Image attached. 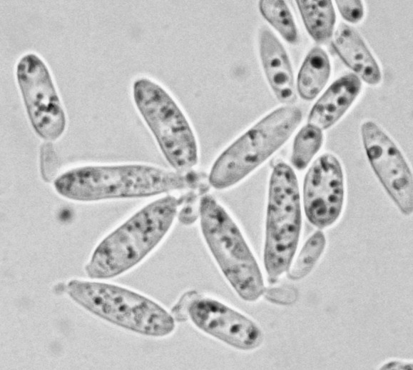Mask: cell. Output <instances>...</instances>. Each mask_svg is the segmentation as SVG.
<instances>
[{"label": "cell", "instance_id": "obj_1", "mask_svg": "<svg viewBox=\"0 0 413 370\" xmlns=\"http://www.w3.org/2000/svg\"><path fill=\"white\" fill-rule=\"evenodd\" d=\"M55 192L72 201L89 203L158 196L190 187L184 173L138 163L88 164L58 174Z\"/></svg>", "mask_w": 413, "mask_h": 370}, {"label": "cell", "instance_id": "obj_2", "mask_svg": "<svg viewBox=\"0 0 413 370\" xmlns=\"http://www.w3.org/2000/svg\"><path fill=\"white\" fill-rule=\"evenodd\" d=\"M178 206L175 197L167 195L136 211L96 245L84 267L86 276L106 280L139 264L169 232Z\"/></svg>", "mask_w": 413, "mask_h": 370}, {"label": "cell", "instance_id": "obj_3", "mask_svg": "<svg viewBox=\"0 0 413 370\" xmlns=\"http://www.w3.org/2000/svg\"><path fill=\"white\" fill-rule=\"evenodd\" d=\"M68 296L93 315L143 336L161 338L175 329L171 314L153 299L128 288L101 281L73 279Z\"/></svg>", "mask_w": 413, "mask_h": 370}, {"label": "cell", "instance_id": "obj_4", "mask_svg": "<svg viewBox=\"0 0 413 370\" xmlns=\"http://www.w3.org/2000/svg\"><path fill=\"white\" fill-rule=\"evenodd\" d=\"M302 118L294 104L264 116L227 146L213 164L210 185L225 190L238 184L277 151L291 137Z\"/></svg>", "mask_w": 413, "mask_h": 370}, {"label": "cell", "instance_id": "obj_5", "mask_svg": "<svg viewBox=\"0 0 413 370\" xmlns=\"http://www.w3.org/2000/svg\"><path fill=\"white\" fill-rule=\"evenodd\" d=\"M199 219L205 242L235 292L248 302L259 299L265 291L262 274L237 223L210 195L200 199Z\"/></svg>", "mask_w": 413, "mask_h": 370}, {"label": "cell", "instance_id": "obj_6", "mask_svg": "<svg viewBox=\"0 0 413 370\" xmlns=\"http://www.w3.org/2000/svg\"><path fill=\"white\" fill-rule=\"evenodd\" d=\"M302 229L301 196L296 174L284 161L272 169L267 189L263 262L275 281L294 259Z\"/></svg>", "mask_w": 413, "mask_h": 370}, {"label": "cell", "instance_id": "obj_7", "mask_svg": "<svg viewBox=\"0 0 413 370\" xmlns=\"http://www.w3.org/2000/svg\"><path fill=\"white\" fill-rule=\"evenodd\" d=\"M132 96L139 114L170 166L181 173L195 166L199 154L195 133L170 93L156 81L140 77L133 84Z\"/></svg>", "mask_w": 413, "mask_h": 370}, {"label": "cell", "instance_id": "obj_8", "mask_svg": "<svg viewBox=\"0 0 413 370\" xmlns=\"http://www.w3.org/2000/svg\"><path fill=\"white\" fill-rule=\"evenodd\" d=\"M16 78L30 124L44 141L54 142L64 133L67 119L50 70L34 53L18 61Z\"/></svg>", "mask_w": 413, "mask_h": 370}, {"label": "cell", "instance_id": "obj_9", "mask_svg": "<svg viewBox=\"0 0 413 370\" xmlns=\"http://www.w3.org/2000/svg\"><path fill=\"white\" fill-rule=\"evenodd\" d=\"M360 136L367 159L382 186L402 214L413 209L411 169L397 144L372 120L363 121Z\"/></svg>", "mask_w": 413, "mask_h": 370}, {"label": "cell", "instance_id": "obj_10", "mask_svg": "<svg viewBox=\"0 0 413 370\" xmlns=\"http://www.w3.org/2000/svg\"><path fill=\"white\" fill-rule=\"evenodd\" d=\"M345 199V178L339 159L331 153L319 156L305 173L302 201L306 218L319 229L335 224Z\"/></svg>", "mask_w": 413, "mask_h": 370}, {"label": "cell", "instance_id": "obj_11", "mask_svg": "<svg viewBox=\"0 0 413 370\" xmlns=\"http://www.w3.org/2000/svg\"><path fill=\"white\" fill-rule=\"evenodd\" d=\"M187 316L202 332L238 350H255L264 339L262 329L253 319L215 299H192Z\"/></svg>", "mask_w": 413, "mask_h": 370}, {"label": "cell", "instance_id": "obj_12", "mask_svg": "<svg viewBox=\"0 0 413 370\" xmlns=\"http://www.w3.org/2000/svg\"><path fill=\"white\" fill-rule=\"evenodd\" d=\"M258 51L263 73L275 96L284 105L293 104L297 91L289 56L278 38L265 26L259 30Z\"/></svg>", "mask_w": 413, "mask_h": 370}, {"label": "cell", "instance_id": "obj_13", "mask_svg": "<svg viewBox=\"0 0 413 370\" xmlns=\"http://www.w3.org/2000/svg\"><path fill=\"white\" fill-rule=\"evenodd\" d=\"M362 90L361 79L350 73L337 79L316 101L307 116V123L327 130L348 111Z\"/></svg>", "mask_w": 413, "mask_h": 370}, {"label": "cell", "instance_id": "obj_14", "mask_svg": "<svg viewBox=\"0 0 413 370\" xmlns=\"http://www.w3.org/2000/svg\"><path fill=\"white\" fill-rule=\"evenodd\" d=\"M331 44L341 60L366 84L382 81L381 69L360 34L352 26L341 23L331 38Z\"/></svg>", "mask_w": 413, "mask_h": 370}, {"label": "cell", "instance_id": "obj_15", "mask_svg": "<svg viewBox=\"0 0 413 370\" xmlns=\"http://www.w3.org/2000/svg\"><path fill=\"white\" fill-rule=\"evenodd\" d=\"M331 74V63L326 51L319 46L312 48L300 66L296 91L305 101L317 97L326 86Z\"/></svg>", "mask_w": 413, "mask_h": 370}, {"label": "cell", "instance_id": "obj_16", "mask_svg": "<svg viewBox=\"0 0 413 370\" xmlns=\"http://www.w3.org/2000/svg\"><path fill=\"white\" fill-rule=\"evenodd\" d=\"M296 4L307 31L319 44L329 41L334 33L336 14L332 1L298 0Z\"/></svg>", "mask_w": 413, "mask_h": 370}, {"label": "cell", "instance_id": "obj_17", "mask_svg": "<svg viewBox=\"0 0 413 370\" xmlns=\"http://www.w3.org/2000/svg\"><path fill=\"white\" fill-rule=\"evenodd\" d=\"M323 141V130L307 123L294 138L290 156L292 166L297 171L305 169L321 149Z\"/></svg>", "mask_w": 413, "mask_h": 370}, {"label": "cell", "instance_id": "obj_18", "mask_svg": "<svg viewBox=\"0 0 413 370\" xmlns=\"http://www.w3.org/2000/svg\"><path fill=\"white\" fill-rule=\"evenodd\" d=\"M262 17L289 44H295L299 34L293 15L286 2L281 0H262L258 4Z\"/></svg>", "mask_w": 413, "mask_h": 370}, {"label": "cell", "instance_id": "obj_19", "mask_svg": "<svg viewBox=\"0 0 413 370\" xmlns=\"http://www.w3.org/2000/svg\"><path fill=\"white\" fill-rule=\"evenodd\" d=\"M327 245L325 234L321 230L315 231L305 241L298 255L288 269V277L300 280L307 276L322 256Z\"/></svg>", "mask_w": 413, "mask_h": 370}, {"label": "cell", "instance_id": "obj_20", "mask_svg": "<svg viewBox=\"0 0 413 370\" xmlns=\"http://www.w3.org/2000/svg\"><path fill=\"white\" fill-rule=\"evenodd\" d=\"M59 162L52 142L44 141L39 151V171L42 179L52 182L58 176Z\"/></svg>", "mask_w": 413, "mask_h": 370}, {"label": "cell", "instance_id": "obj_21", "mask_svg": "<svg viewBox=\"0 0 413 370\" xmlns=\"http://www.w3.org/2000/svg\"><path fill=\"white\" fill-rule=\"evenodd\" d=\"M342 17L347 22L357 24L364 17V5L359 0H337L335 1Z\"/></svg>", "mask_w": 413, "mask_h": 370}, {"label": "cell", "instance_id": "obj_22", "mask_svg": "<svg viewBox=\"0 0 413 370\" xmlns=\"http://www.w3.org/2000/svg\"><path fill=\"white\" fill-rule=\"evenodd\" d=\"M269 299L281 304H292L297 300V292L295 289L283 287L271 291Z\"/></svg>", "mask_w": 413, "mask_h": 370}, {"label": "cell", "instance_id": "obj_23", "mask_svg": "<svg viewBox=\"0 0 413 370\" xmlns=\"http://www.w3.org/2000/svg\"><path fill=\"white\" fill-rule=\"evenodd\" d=\"M178 216L183 224H191L196 220L197 216H199V211H197L194 206L188 204L183 207Z\"/></svg>", "mask_w": 413, "mask_h": 370}, {"label": "cell", "instance_id": "obj_24", "mask_svg": "<svg viewBox=\"0 0 413 370\" xmlns=\"http://www.w3.org/2000/svg\"><path fill=\"white\" fill-rule=\"evenodd\" d=\"M380 369H391V370H412V361H402V360H390L383 364Z\"/></svg>", "mask_w": 413, "mask_h": 370}]
</instances>
